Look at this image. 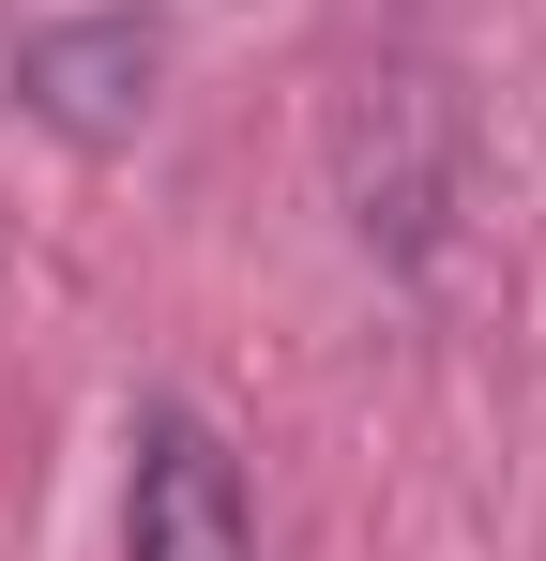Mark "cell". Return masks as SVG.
Wrapping results in <instances>:
<instances>
[{
  "instance_id": "6da1fadb",
  "label": "cell",
  "mask_w": 546,
  "mask_h": 561,
  "mask_svg": "<svg viewBox=\"0 0 546 561\" xmlns=\"http://www.w3.org/2000/svg\"><path fill=\"white\" fill-rule=\"evenodd\" d=\"M122 561H259V501L243 456L197 410H137V470H122Z\"/></svg>"
},
{
  "instance_id": "7a4b0ae2",
  "label": "cell",
  "mask_w": 546,
  "mask_h": 561,
  "mask_svg": "<svg viewBox=\"0 0 546 561\" xmlns=\"http://www.w3.org/2000/svg\"><path fill=\"white\" fill-rule=\"evenodd\" d=\"M152 77H168V31H152L137 0H106V15H31V31H15V106H31L46 137H77V152L137 137V122H152Z\"/></svg>"
}]
</instances>
